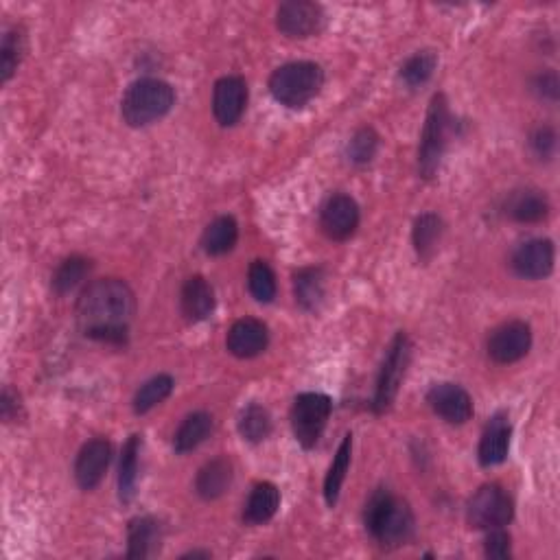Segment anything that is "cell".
Instances as JSON below:
<instances>
[{"mask_svg": "<svg viewBox=\"0 0 560 560\" xmlns=\"http://www.w3.org/2000/svg\"><path fill=\"white\" fill-rule=\"evenodd\" d=\"M136 311L132 287L119 278H101L90 283L77 300V326L90 340L123 346L130 337V322Z\"/></svg>", "mask_w": 560, "mask_h": 560, "instance_id": "1", "label": "cell"}, {"mask_svg": "<svg viewBox=\"0 0 560 560\" xmlns=\"http://www.w3.org/2000/svg\"><path fill=\"white\" fill-rule=\"evenodd\" d=\"M366 530L383 547H399L412 539L414 512L407 501L394 497L388 488L372 493L364 512Z\"/></svg>", "mask_w": 560, "mask_h": 560, "instance_id": "2", "label": "cell"}, {"mask_svg": "<svg viewBox=\"0 0 560 560\" xmlns=\"http://www.w3.org/2000/svg\"><path fill=\"white\" fill-rule=\"evenodd\" d=\"M175 103L171 84L156 77L136 79L121 101L123 121L130 127H145L167 116Z\"/></svg>", "mask_w": 560, "mask_h": 560, "instance_id": "3", "label": "cell"}, {"mask_svg": "<svg viewBox=\"0 0 560 560\" xmlns=\"http://www.w3.org/2000/svg\"><path fill=\"white\" fill-rule=\"evenodd\" d=\"M324 86V70L315 62H289L274 70L270 77L272 97L287 108H305L320 95Z\"/></svg>", "mask_w": 560, "mask_h": 560, "instance_id": "4", "label": "cell"}, {"mask_svg": "<svg viewBox=\"0 0 560 560\" xmlns=\"http://www.w3.org/2000/svg\"><path fill=\"white\" fill-rule=\"evenodd\" d=\"M449 125H451V114H449V103L445 95H434L427 110V121L423 127V136H420V147H418V171L425 180H431L440 169L442 156L449 143Z\"/></svg>", "mask_w": 560, "mask_h": 560, "instance_id": "5", "label": "cell"}, {"mask_svg": "<svg viewBox=\"0 0 560 560\" xmlns=\"http://www.w3.org/2000/svg\"><path fill=\"white\" fill-rule=\"evenodd\" d=\"M412 359V342L405 333H399L392 340L388 355L383 359V366L377 379L375 399H372V410L377 414H385L396 401V394L401 390V383L405 379L407 366Z\"/></svg>", "mask_w": 560, "mask_h": 560, "instance_id": "6", "label": "cell"}, {"mask_svg": "<svg viewBox=\"0 0 560 560\" xmlns=\"http://www.w3.org/2000/svg\"><path fill=\"white\" fill-rule=\"evenodd\" d=\"M333 403L326 394L305 392L296 396L291 407V429L302 449H313L322 438L326 423L331 418Z\"/></svg>", "mask_w": 560, "mask_h": 560, "instance_id": "7", "label": "cell"}, {"mask_svg": "<svg viewBox=\"0 0 560 560\" xmlns=\"http://www.w3.org/2000/svg\"><path fill=\"white\" fill-rule=\"evenodd\" d=\"M515 517L512 499L499 484H486L471 497L466 506V521L475 530L504 528Z\"/></svg>", "mask_w": 560, "mask_h": 560, "instance_id": "8", "label": "cell"}, {"mask_svg": "<svg viewBox=\"0 0 560 560\" xmlns=\"http://www.w3.org/2000/svg\"><path fill=\"white\" fill-rule=\"evenodd\" d=\"M278 31L294 40H305L324 27V11L311 0H287L276 11Z\"/></svg>", "mask_w": 560, "mask_h": 560, "instance_id": "9", "label": "cell"}, {"mask_svg": "<svg viewBox=\"0 0 560 560\" xmlns=\"http://www.w3.org/2000/svg\"><path fill=\"white\" fill-rule=\"evenodd\" d=\"M532 348V329L521 320L497 326L488 337V355L497 364H515Z\"/></svg>", "mask_w": 560, "mask_h": 560, "instance_id": "10", "label": "cell"}, {"mask_svg": "<svg viewBox=\"0 0 560 560\" xmlns=\"http://www.w3.org/2000/svg\"><path fill=\"white\" fill-rule=\"evenodd\" d=\"M324 235L333 241H346L355 235L359 226V206L350 195L335 193L324 202L320 213Z\"/></svg>", "mask_w": 560, "mask_h": 560, "instance_id": "11", "label": "cell"}, {"mask_svg": "<svg viewBox=\"0 0 560 560\" xmlns=\"http://www.w3.org/2000/svg\"><path fill=\"white\" fill-rule=\"evenodd\" d=\"M427 403L449 425H464L473 416V399L458 383H436L427 392Z\"/></svg>", "mask_w": 560, "mask_h": 560, "instance_id": "12", "label": "cell"}, {"mask_svg": "<svg viewBox=\"0 0 560 560\" xmlns=\"http://www.w3.org/2000/svg\"><path fill=\"white\" fill-rule=\"evenodd\" d=\"M554 243L550 239H530L521 243L512 254V270L517 276L528 280H539L550 276L554 270Z\"/></svg>", "mask_w": 560, "mask_h": 560, "instance_id": "13", "label": "cell"}, {"mask_svg": "<svg viewBox=\"0 0 560 560\" xmlns=\"http://www.w3.org/2000/svg\"><path fill=\"white\" fill-rule=\"evenodd\" d=\"M248 105V84L241 77H221L213 90V112L219 125L232 127L241 121Z\"/></svg>", "mask_w": 560, "mask_h": 560, "instance_id": "14", "label": "cell"}, {"mask_svg": "<svg viewBox=\"0 0 560 560\" xmlns=\"http://www.w3.org/2000/svg\"><path fill=\"white\" fill-rule=\"evenodd\" d=\"M112 445L105 438H95L81 447L75 462V480L81 490H95L110 466Z\"/></svg>", "mask_w": 560, "mask_h": 560, "instance_id": "15", "label": "cell"}, {"mask_svg": "<svg viewBox=\"0 0 560 560\" xmlns=\"http://www.w3.org/2000/svg\"><path fill=\"white\" fill-rule=\"evenodd\" d=\"M270 342V333H267V326L261 320L254 318H243L237 320L230 326L226 346L230 350V355H235L239 359H252L256 355H261Z\"/></svg>", "mask_w": 560, "mask_h": 560, "instance_id": "16", "label": "cell"}, {"mask_svg": "<svg viewBox=\"0 0 560 560\" xmlns=\"http://www.w3.org/2000/svg\"><path fill=\"white\" fill-rule=\"evenodd\" d=\"M510 436H512V427L506 414L499 412L490 418V423L486 425L480 440V449H477L480 464L490 469V466H497L504 462L510 451Z\"/></svg>", "mask_w": 560, "mask_h": 560, "instance_id": "17", "label": "cell"}, {"mask_svg": "<svg viewBox=\"0 0 560 560\" xmlns=\"http://www.w3.org/2000/svg\"><path fill=\"white\" fill-rule=\"evenodd\" d=\"M182 313L189 322H204L215 311V291L202 276H191L186 280L180 294Z\"/></svg>", "mask_w": 560, "mask_h": 560, "instance_id": "18", "label": "cell"}, {"mask_svg": "<svg viewBox=\"0 0 560 560\" xmlns=\"http://www.w3.org/2000/svg\"><path fill=\"white\" fill-rule=\"evenodd\" d=\"M162 528L160 521L154 517H136L127 528V558H149L160 550Z\"/></svg>", "mask_w": 560, "mask_h": 560, "instance_id": "19", "label": "cell"}, {"mask_svg": "<svg viewBox=\"0 0 560 560\" xmlns=\"http://www.w3.org/2000/svg\"><path fill=\"white\" fill-rule=\"evenodd\" d=\"M294 296L302 311L318 313L326 298V274L322 267H305L294 274Z\"/></svg>", "mask_w": 560, "mask_h": 560, "instance_id": "20", "label": "cell"}, {"mask_svg": "<svg viewBox=\"0 0 560 560\" xmlns=\"http://www.w3.org/2000/svg\"><path fill=\"white\" fill-rule=\"evenodd\" d=\"M280 508V490L272 484V482H259L245 501L243 508V521L248 525H263L270 519H274V515Z\"/></svg>", "mask_w": 560, "mask_h": 560, "instance_id": "21", "label": "cell"}, {"mask_svg": "<svg viewBox=\"0 0 560 560\" xmlns=\"http://www.w3.org/2000/svg\"><path fill=\"white\" fill-rule=\"evenodd\" d=\"M232 484V464L228 458H215L206 462L197 473L195 490L206 501H215L226 493Z\"/></svg>", "mask_w": 560, "mask_h": 560, "instance_id": "22", "label": "cell"}, {"mask_svg": "<svg viewBox=\"0 0 560 560\" xmlns=\"http://www.w3.org/2000/svg\"><path fill=\"white\" fill-rule=\"evenodd\" d=\"M210 434H213V416L206 412H193L182 420V425L175 431L173 449L180 455L191 453L200 447Z\"/></svg>", "mask_w": 560, "mask_h": 560, "instance_id": "23", "label": "cell"}, {"mask_svg": "<svg viewBox=\"0 0 560 560\" xmlns=\"http://www.w3.org/2000/svg\"><path fill=\"white\" fill-rule=\"evenodd\" d=\"M239 226L235 217L221 215L210 221L202 235V248L208 256H224L237 245Z\"/></svg>", "mask_w": 560, "mask_h": 560, "instance_id": "24", "label": "cell"}, {"mask_svg": "<svg viewBox=\"0 0 560 560\" xmlns=\"http://www.w3.org/2000/svg\"><path fill=\"white\" fill-rule=\"evenodd\" d=\"M508 215L519 224H539L550 215V202L541 191H517L508 200Z\"/></svg>", "mask_w": 560, "mask_h": 560, "instance_id": "25", "label": "cell"}, {"mask_svg": "<svg viewBox=\"0 0 560 560\" xmlns=\"http://www.w3.org/2000/svg\"><path fill=\"white\" fill-rule=\"evenodd\" d=\"M350 455H353V436L346 434L340 449H337V453H335L329 473H326V480H324V499H326V504H329V508H335L337 501H340V493H342V486H344L348 466H350Z\"/></svg>", "mask_w": 560, "mask_h": 560, "instance_id": "26", "label": "cell"}, {"mask_svg": "<svg viewBox=\"0 0 560 560\" xmlns=\"http://www.w3.org/2000/svg\"><path fill=\"white\" fill-rule=\"evenodd\" d=\"M442 232H445V224H442V219L436 213H425L414 221L412 241L420 259L427 261L434 256L438 243L442 239Z\"/></svg>", "mask_w": 560, "mask_h": 560, "instance_id": "27", "label": "cell"}, {"mask_svg": "<svg viewBox=\"0 0 560 560\" xmlns=\"http://www.w3.org/2000/svg\"><path fill=\"white\" fill-rule=\"evenodd\" d=\"M140 436L134 434L125 442L119 464V499L123 504H132L138 482V455H140Z\"/></svg>", "mask_w": 560, "mask_h": 560, "instance_id": "28", "label": "cell"}, {"mask_svg": "<svg viewBox=\"0 0 560 560\" xmlns=\"http://www.w3.org/2000/svg\"><path fill=\"white\" fill-rule=\"evenodd\" d=\"M239 434L243 440L252 442V445H259V442L267 440L272 434V416L259 403H250L248 407H243L239 414Z\"/></svg>", "mask_w": 560, "mask_h": 560, "instance_id": "29", "label": "cell"}, {"mask_svg": "<svg viewBox=\"0 0 560 560\" xmlns=\"http://www.w3.org/2000/svg\"><path fill=\"white\" fill-rule=\"evenodd\" d=\"M27 51V35L25 29L14 27L9 29L3 46H0V79H3V84L16 75V70L22 62V57H25Z\"/></svg>", "mask_w": 560, "mask_h": 560, "instance_id": "30", "label": "cell"}, {"mask_svg": "<svg viewBox=\"0 0 560 560\" xmlns=\"http://www.w3.org/2000/svg\"><path fill=\"white\" fill-rule=\"evenodd\" d=\"M90 272V261L84 259V256H68L57 267L55 274H53V291L57 296H66L73 291L75 287L81 285V280H84Z\"/></svg>", "mask_w": 560, "mask_h": 560, "instance_id": "31", "label": "cell"}, {"mask_svg": "<svg viewBox=\"0 0 560 560\" xmlns=\"http://www.w3.org/2000/svg\"><path fill=\"white\" fill-rule=\"evenodd\" d=\"M171 392H173V379L169 375L151 377L149 381L140 385V390L134 396V412L147 414L149 410H154L156 405L169 399Z\"/></svg>", "mask_w": 560, "mask_h": 560, "instance_id": "32", "label": "cell"}, {"mask_svg": "<svg viewBox=\"0 0 560 560\" xmlns=\"http://www.w3.org/2000/svg\"><path fill=\"white\" fill-rule=\"evenodd\" d=\"M438 66V55L434 51H418L401 66V79L407 88H420L434 75Z\"/></svg>", "mask_w": 560, "mask_h": 560, "instance_id": "33", "label": "cell"}, {"mask_svg": "<svg viewBox=\"0 0 560 560\" xmlns=\"http://www.w3.org/2000/svg\"><path fill=\"white\" fill-rule=\"evenodd\" d=\"M248 287L256 302L270 305L276 298V276L265 261H254L248 270Z\"/></svg>", "mask_w": 560, "mask_h": 560, "instance_id": "34", "label": "cell"}, {"mask_svg": "<svg viewBox=\"0 0 560 560\" xmlns=\"http://www.w3.org/2000/svg\"><path fill=\"white\" fill-rule=\"evenodd\" d=\"M379 149V136L372 127H361L348 143V158L353 165H368Z\"/></svg>", "mask_w": 560, "mask_h": 560, "instance_id": "35", "label": "cell"}, {"mask_svg": "<svg viewBox=\"0 0 560 560\" xmlns=\"http://www.w3.org/2000/svg\"><path fill=\"white\" fill-rule=\"evenodd\" d=\"M484 554L488 558H510V554H512L510 534L501 528L488 530V536L484 541Z\"/></svg>", "mask_w": 560, "mask_h": 560, "instance_id": "36", "label": "cell"}, {"mask_svg": "<svg viewBox=\"0 0 560 560\" xmlns=\"http://www.w3.org/2000/svg\"><path fill=\"white\" fill-rule=\"evenodd\" d=\"M530 147L541 160L552 158L554 151H556V132L547 125L539 127V130H534V134L530 138Z\"/></svg>", "mask_w": 560, "mask_h": 560, "instance_id": "37", "label": "cell"}, {"mask_svg": "<svg viewBox=\"0 0 560 560\" xmlns=\"http://www.w3.org/2000/svg\"><path fill=\"white\" fill-rule=\"evenodd\" d=\"M532 88L541 99L556 101L558 99V88H560L558 86V75L554 73V70H550V73H541L539 77L534 79Z\"/></svg>", "mask_w": 560, "mask_h": 560, "instance_id": "38", "label": "cell"}, {"mask_svg": "<svg viewBox=\"0 0 560 560\" xmlns=\"http://www.w3.org/2000/svg\"><path fill=\"white\" fill-rule=\"evenodd\" d=\"M20 412V399L18 394L11 392L9 388H5L3 392V399H0V416H3L5 423H11Z\"/></svg>", "mask_w": 560, "mask_h": 560, "instance_id": "39", "label": "cell"}, {"mask_svg": "<svg viewBox=\"0 0 560 560\" xmlns=\"http://www.w3.org/2000/svg\"><path fill=\"white\" fill-rule=\"evenodd\" d=\"M200 556H202V558H208L210 554H208V552H189L184 558H200Z\"/></svg>", "mask_w": 560, "mask_h": 560, "instance_id": "40", "label": "cell"}]
</instances>
